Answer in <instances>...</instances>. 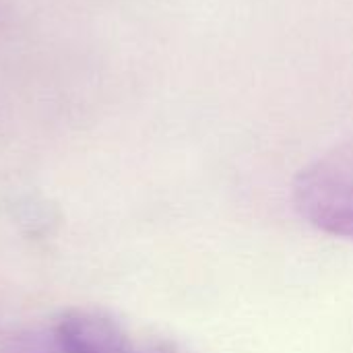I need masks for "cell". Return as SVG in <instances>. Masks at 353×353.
Segmentation results:
<instances>
[{"mask_svg": "<svg viewBox=\"0 0 353 353\" xmlns=\"http://www.w3.org/2000/svg\"><path fill=\"white\" fill-rule=\"evenodd\" d=\"M64 353H139L130 337L110 319L93 312H70L56 327Z\"/></svg>", "mask_w": 353, "mask_h": 353, "instance_id": "obj_2", "label": "cell"}, {"mask_svg": "<svg viewBox=\"0 0 353 353\" xmlns=\"http://www.w3.org/2000/svg\"><path fill=\"white\" fill-rule=\"evenodd\" d=\"M294 203L316 230L353 240V134L298 174Z\"/></svg>", "mask_w": 353, "mask_h": 353, "instance_id": "obj_1", "label": "cell"}]
</instances>
